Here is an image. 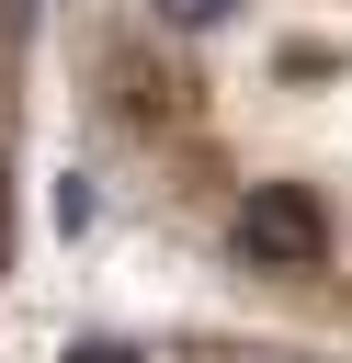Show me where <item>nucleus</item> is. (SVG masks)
<instances>
[{
    "label": "nucleus",
    "instance_id": "obj_4",
    "mask_svg": "<svg viewBox=\"0 0 352 363\" xmlns=\"http://www.w3.org/2000/svg\"><path fill=\"white\" fill-rule=\"evenodd\" d=\"M0 227H11V170H0Z\"/></svg>",
    "mask_w": 352,
    "mask_h": 363
},
{
    "label": "nucleus",
    "instance_id": "obj_3",
    "mask_svg": "<svg viewBox=\"0 0 352 363\" xmlns=\"http://www.w3.org/2000/svg\"><path fill=\"white\" fill-rule=\"evenodd\" d=\"M23 23H34V0H0V34H23Z\"/></svg>",
    "mask_w": 352,
    "mask_h": 363
},
{
    "label": "nucleus",
    "instance_id": "obj_1",
    "mask_svg": "<svg viewBox=\"0 0 352 363\" xmlns=\"http://www.w3.org/2000/svg\"><path fill=\"white\" fill-rule=\"evenodd\" d=\"M238 261L261 272H318L329 261V204L307 182H250L238 193Z\"/></svg>",
    "mask_w": 352,
    "mask_h": 363
},
{
    "label": "nucleus",
    "instance_id": "obj_2",
    "mask_svg": "<svg viewBox=\"0 0 352 363\" xmlns=\"http://www.w3.org/2000/svg\"><path fill=\"white\" fill-rule=\"evenodd\" d=\"M159 23L170 34H216V23H238V0H159Z\"/></svg>",
    "mask_w": 352,
    "mask_h": 363
}]
</instances>
